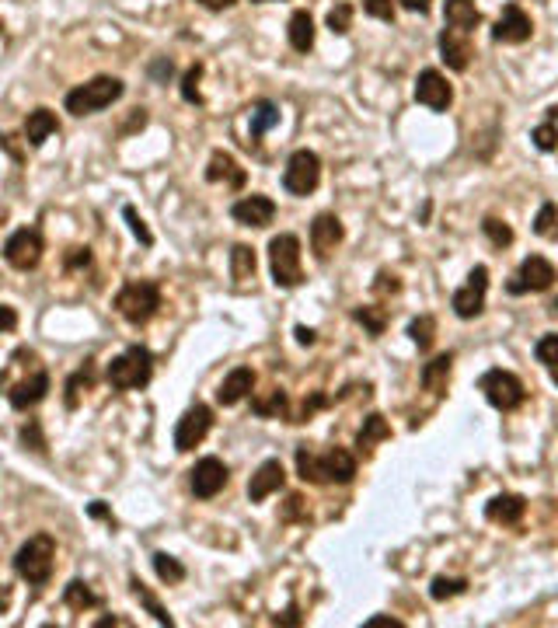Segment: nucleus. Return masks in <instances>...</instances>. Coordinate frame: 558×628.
<instances>
[{
    "instance_id": "nucleus-47",
    "label": "nucleus",
    "mask_w": 558,
    "mask_h": 628,
    "mask_svg": "<svg viewBox=\"0 0 558 628\" xmlns=\"http://www.w3.org/2000/svg\"><path fill=\"white\" fill-rule=\"evenodd\" d=\"M325 405H329V399H325L322 392H314L311 399H304V405H300V412H297V415H293L290 423H307V419H311V415H314L318 408H325Z\"/></svg>"
},
{
    "instance_id": "nucleus-18",
    "label": "nucleus",
    "mask_w": 558,
    "mask_h": 628,
    "mask_svg": "<svg viewBox=\"0 0 558 628\" xmlns=\"http://www.w3.org/2000/svg\"><path fill=\"white\" fill-rule=\"evenodd\" d=\"M283 485H286V468H283L279 457H269V461H262L259 471L252 475V482H248V500H252V503H262V500H269L273 492H279Z\"/></svg>"
},
{
    "instance_id": "nucleus-7",
    "label": "nucleus",
    "mask_w": 558,
    "mask_h": 628,
    "mask_svg": "<svg viewBox=\"0 0 558 628\" xmlns=\"http://www.w3.org/2000/svg\"><path fill=\"white\" fill-rule=\"evenodd\" d=\"M478 392L485 395V401H489L492 408H500V412H513V408H520V405L527 401L523 381H520L513 370H500V367L482 374Z\"/></svg>"
},
{
    "instance_id": "nucleus-29",
    "label": "nucleus",
    "mask_w": 558,
    "mask_h": 628,
    "mask_svg": "<svg viewBox=\"0 0 558 628\" xmlns=\"http://www.w3.org/2000/svg\"><path fill=\"white\" fill-rule=\"evenodd\" d=\"M63 604L70 611H91V608H102V597L84 583V579H70L63 586Z\"/></svg>"
},
{
    "instance_id": "nucleus-58",
    "label": "nucleus",
    "mask_w": 558,
    "mask_h": 628,
    "mask_svg": "<svg viewBox=\"0 0 558 628\" xmlns=\"http://www.w3.org/2000/svg\"><path fill=\"white\" fill-rule=\"evenodd\" d=\"M133 622L129 618H119V615H112V618H102V622H95V628H129Z\"/></svg>"
},
{
    "instance_id": "nucleus-60",
    "label": "nucleus",
    "mask_w": 558,
    "mask_h": 628,
    "mask_svg": "<svg viewBox=\"0 0 558 628\" xmlns=\"http://www.w3.org/2000/svg\"><path fill=\"white\" fill-rule=\"evenodd\" d=\"M88 514L95 516V520H109V523H112V514L105 510V507H102V503H91V507H88Z\"/></svg>"
},
{
    "instance_id": "nucleus-46",
    "label": "nucleus",
    "mask_w": 558,
    "mask_h": 628,
    "mask_svg": "<svg viewBox=\"0 0 558 628\" xmlns=\"http://www.w3.org/2000/svg\"><path fill=\"white\" fill-rule=\"evenodd\" d=\"M558 224V206L555 203H545L541 210H538V217H534V234H541V237H548Z\"/></svg>"
},
{
    "instance_id": "nucleus-49",
    "label": "nucleus",
    "mask_w": 558,
    "mask_h": 628,
    "mask_svg": "<svg viewBox=\"0 0 558 628\" xmlns=\"http://www.w3.org/2000/svg\"><path fill=\"white\" fill-rule=\"evenodd\" d=\"M401 290V283H398V276L394 273H377V283H374V293H381V297H388V293H398Z\"/></svg>"
},
{
    "instance_id": "nucleus-3",
    "label": "nucleus",
    "mask_w": 558,
    "mask_h": 628,
    "mask_svg": "<svg viewBox=\"0 0 558 628\" xmlns=\"http://www.w3.org/2000/svg\"><path fill=\"white\" fill-rule=\"evenodd\" d=\"M56 566V538L39 531L32 534L18 552H14V572L28 583V586H46Z\"/></svg>"
},
{
    "instance_id": "nucleus-41",
    "label": "nucleus",
    "mask_w": 558,
    "mask_h": 628,
    "mask_svg": "<svg viewBox=\"0 0 558 628\" xmlns=\"http://www.w3.org/2000/svg\"><path fill=\"white\" fill-rule=\"evenodd\" d=\"M329 28H332V35H345L353 28V4L349 0H338L329 11Z\"/></svg>"
},
{
    "instance_id": "nucleus-57",
    "label": "nucleus",
    "mask_w": 558,
    "mask_h": 628,
    "mask_svg": "<svg viewBox=\"0 0 558 628\" xmlns=\"http://www.w3.org/2000/svg\"><path fill=\"white\" fill-rule=\"evenodd\" d=\"M297 343H300V345H314V343H318V332H314V329H307V325H297Z\"/></svg>"
},
{
    "instance_id": "nucleus-23",
    "label": "nucleus",
    "mask_w": 558,
    "mask_h": 628,
    "mask_svg": "<svg viewBox=\"0 0 558 628\" xmlns=\"http://www.w3.org/2000/svg\"><path fill=\"white\" fill-rule=\"evenodd\" d=\"M450 370H453V353H440V356H433V360L422 367L419 381H422V388H426L430 395L444 399L446 384H450Z\"/></svg>"
},
{
    "instance_id": "nucleus-36",
    "label": "nucleus",
    "mask_w": 558,
    "mask_h": 628,
    "mask_svg": "<svg viewBox=\"0 0 558 628\" xmlns=\"http://www.w3.org/2000/svg\"><path fill=\"white\" fill-rule=\"evenodd\" d=\"M468 590V579L464 576H437L430 583V597L433 601H450V597H461Z\"/></svg>"
},
{
    "instance_id": "nucleus-14",
    "label": "nucleus",
    "mask_w": 558,
    "mask_h": 628,
    "mask_svg": "<svg viewBox=\"0 0 558 628\" xmlns=\"http://www.w3.org/2000/svg\"><path fill=\"white\" fill-rule=\"evenodd\" d=\"M531 35H534V21H531V14H527L520 4H506L500 14V21H496V28H492V39L502 43V46H523Z\"/></svg>"
},
{
    "instance_id": "nucleus-38",
    "label": "nucleus",
    "mask_w": 558,
    "mask_h": 628,
    "mask_svg": "<svg viewBox=\"0 0 558 628\" xmlns=\"http://www.w3.org/2000/svg\"><path fill=\"white\" fill-rule=\"evenodd\" d=\"M95 384V370L91 367H81L77 374H70V381H66V408H77L81 405V388L88 392Z\"/></svg>"
},
{
    "instance_id": "nucleus-37",
    "label": "nucleus",
    "mask_w": 558,
    "mask_h": 628,
    "mask_svg": "<svg viewBox=\"0 0 558 628\" xmlns=\"http://www.w3.org/2000/svg\"><path fill=\"white\" fill-rule=\"evenodd\" d=\"M154 572H158L161 583H182L185 579V566L167 552H154Z\"/></svg>"
},
{
    "instance_id": "nucleus-15",
    "label": "nucleus",
    "mask_w": 558,
    "mask_h": 628,
    "mask_svg": "<svg viewBox=\"0 0 558 628\" xmlns=\"http://www.w3.org/2000/svg\"><path fill=\"white\" fill-rule=\"evenodd\" d=\"M415 102L426 105L430 112H446L450 102H453V88L446 84V77L440 70L426 66V70L415 77Z\"/></svg>"
},
{
    "instance_id": "nucleus-59",
    "label": "nucleus",
    "mask_w": 558,
    "mask_h": 628,
    "mask_svg": "<svg viewBox=\"0 0 558 628\" xmlns=\"http://www.w3.org/2000/svg\"><path fill=\"white\" fill-rule=\"evenodd\" d=\"M196 4H203L206 11H227V7H234L237 0H196Z\"/></svg>"
},
{
    "instance_id": "nucleus-33",
    "label": "nucleus",
    "mask_w": 558,
    "mask_h": 628,
    "mask_svg": "<svg viewBox=\"0 0 558 628\" xmlns=\"http://www.w3.org/2000/svg\"><path fill=\"white\" fill-rule=\"evenodd\" d=\"M129 586H133L136 601H140V604L147 608V615H154V622H158V625H167V628L174 625V618L167 615V608L161 604V601H158V597H154V593H151V590H147V586H143V583H140V579H133Z\"/></svg>"
},
{
    "instance_id": "nucleus-51",
    "label": "nucleus",
    "mask_w": 558,
    "mask_h": 628,
    "mask_svg": "<svg viewBox=\"0 0 558 628\" xmlns=\"http://www.w3.org/2000/svg\"><path fill=\"white\" fill-rule=\"evenodd\" d=\"M297 516L307 520V514H304V496H290L286 507H283V520H297Z\"/></svg>"
},
{
    "instance_id": "nucleus-1",
    "label": "nucleus",
    "mask_w": 558,
    "mask_h": 628,
    "mask_svg": "<svg viewBox=\"0 0 558 628\" xmlns=\"http://www.w3.org/2000/svg\"><path fill=\"white\" fill-rule=\"evenodd\" d=\"M356 457L345 447H332L325 454H314L307 447H297V475L311 485H349L356 478Z\"/></svg>"
},
{
    "instance_id": "nucleus-44",
    "label": "nucleus",
    "mask_w": 558,
    "mask_h": 628,
    "mask_svg": "<svg viewBox=\"0 0 558 628\" xmlns=\"http://www.w3.org/2000/svg\"><path fill=\"white\" fill-rule=\"evenodd\" d=\"M122 217H126V224H129V230H133V237H136L143 248H151V244H154V234H151V228L143 224V217H140L133 206H122Z\"/></svg>"
},
{
    "instance_id": "nucleus-19",
    "label": "nucleus",
    "mask_w": 558,
    "mask_h": 628,
    "mask_svg": "<svg viewBox=\"0 0 558 628\" xmlns=\"http://www.w3.org/2000/svg\"><path fill=\"white\" fill-rule=\"evenodd\" d=\"M440 57L450 70H457V74H464L468 70V63L475 57V46H471V35L468 32H461V28H450L446 25L444 32H440Z\"/></svg>"
},
{
    "instance_id": "nucleus-16",
    "label": "nucleus",
    "mask_w": 558,
    "mask_h": 628,
    "mask_svg": "<svg viewBox=\"0 0 558 628\" xmlns=\"http://www.w3.org/2000/svg\"><path fill=\"white\" fill-rule=\"evenodd\" d=\"M230 217L241 228H269L273 217H276V203L269 196H244L230 206Z\"/></svg>"
},
{
    "instance_id": "nucleus-4",
    "label": "nucleus",
    "mask_w": 558,
    "mask_h": 628,
    "mask_svg": "<svg viewBox=\"0 0 558 628\" xmlns=\"http://www.w3.org/2000/svg\"><path fill=\"white\" fill-rule=\"evenodd\" d=\"M112 307L129 322V325H147L158 311H161V286L154 280H129L122 283V290L115 293Z\"/></svg>"
},
{
    "instance_id": "nucleus-42",
    "label": "nucleus",
    "mask_w": 558,
    "mask_h": 628,
    "mask_svg": "<svg viewBox=\"0 0 558 628\" xmlns=\"http://www.w3.org/2000/svg\"><path fill=\"white\" fill-rule=\"evenodd\" d=\"M482 230H485V237H489L496 248H509V244H513V228L502 224L500 217H485V221H482Z\"/></svg>"
},
{
    "instance_id": "nucleus-26",
    "label": "nucleus",
    "mask_w": 558,
    "mask_h": 628,
    "mask_svg": "<svg viewBox=\"0 0 558 628\" xmlns=\"http://www.w3.org/2000/svg\"><path fill=\"white\" fill-rule=\"evenodd\" d=\"M444 21L450 28H461V32H475L482 25V11L475 7V0H446L444 4Z\"/></svg>"
},
{
    "instance_id": "nucleus-27",
    "label": "nucleus",
    "mask_w": 558,
    "mask_h": 628,
    "mask_svg": "<svg viewBox=\"0 0 558 628\" xmlns=\"http://www.w3.org/2000/svg\"><path fill=\"white\" fill-rule=\"evenodd\" d=\"M286 39L297 53H311L314 50V18L311 11H293L290 25H286Z\"/></svg>"
},
{
    "instance_id": "nucleus-62",
    "label": "nucleus",
    "mask_w": 558,
    "mask_h": 628,
    "mask_svg": "<svg viewBox=\"0 0 558 628\" xmlns=\"http://www.w3.org/2000/svg\"><path fill=\"white\" fill-rule=\"evenodd\" d=\"M548 311H552V314H558V300H552V304H548Z\"/></svg>"
},
{
    "instance_id": "nucleus-12",
    "label": "nucleus",
    "mask_w": 558,
    "mask_h": 628,
    "mask_svg": "<svg viewBox=\"0 0 558 628\" xmlns=\"http://www.w3.org/2000/svg\"><path fill=\"white\" fill-rule=\"evenodd\" d=\"M485 290H489V269H485V266H475V269L468 273V283L461 286V290H453V297H450L453 314H457L461 322L478 318V314L485 311Z\"/></svg>"
},
{
    "instance_id": "nucleus-24",
    "label": "nucleus",
    "mask_w": 558,
    "mask_h": 628,
    "mask_svg": "<svg viewBox=\"0 0 558 628\" xmlns=\"http://www.w3.org/2000/svg\"><path fill=\"white\" fill-rule=\"evenodd\" d=\"M53 133H59V119H56L53 109H35V112H28V119H25V143H28V147H43Z\"/></svg>"
},
{
    "instance_id": "nucleus-32",
    "label": "nucleus",
    "mask_w": 558,
    "mask_h": 628,
    "mask_svg": "<svg viewBox=\"0 0 558 628\" xmlns=\"http://www.w3.org/2000/svg\"><path fill=\"white\" fill-rule=\"evenodd\" d=\"M408 336H412V343L419 345L422 353H430L433 343H437V318H433V314H419V318H412Z\"/></svg>"
},
{
    "instance_id": "nucleus-17",
    "label": "nucleus",
    "mask_w": 558,
    "mask_h": 628,
    "mask_svg": "<svg viewBox=\"0 0 558 628\" xmlns=\"http://www.w3.org/2000/svg\"><path fill=\"white\" fill-rule=\"evenodd\" d=\"M342 237H345V228H342V221L335 213H318L314 217V224H311V248H314V255L322 262L332 259V252L342 244Z\"/></svg>"
},
{
    "instance_id": "nucleus-22",
    "label": "nucleus",
    "mask_w": 558,
    "mask_h": 628,
    "mask_svg": "<svg viewBox=\"0 0 558 628\" xmlns=\"http://www.w3.org/2000/svg\"><path fill=\"white\" fill-rule=\"evenodd\" d=\"M523 514H527V500L516 492H502L485 503V520H492V523H520Z\"/></svg>"
},
{
    "instance_id": "nucleus-13",
    "label": "nucleus",
    "mask_w": 558,
    "mask_h": 628,
    "mask_svg": "<svg viewBox=\"0 0 558 628\" xmlns=\"http://www.w3.org/2000/svg\"><path fill=\"white\" fill-rule=\"evenodd\" d=\"M227 482H230V471H227V464H223L221 457H199L196 468L189 471V489H192L196 500L221 496L223 489H227Z\"/></svg>"
},
{
    "instance_id": "nucleus-20",
    "label": "nucleus",
    "mask_w": 558,
    "mask_h": 628,
    "mask_svg": "<svg viewBox=\"0 0 558 628\" xmlns=\"http://www.w3.org/2000/svg\"><path fill=\"white\" fill-rule=\"evenodd\" d=\"M46 395H50V374H46V370H35L32 377L18 381V384L7 392V401H11V408L28 412V408H35L39 401H46Z\"/></svg>"
},
{
    "instance_id": "nucleus-11",
    "label": "nucleus",
    "mask_w": 558,
    "mask_h": 628,
    "mask_svg": "<svg viewBox=\"0 0 558 628\" xmlns=\"http://www.w3.org/2000/svg\"><path fill=\"white\" fill-rule=\"evenodd\" d=\"M558 280L555 266L545 259V255H531V259H523L520 262V269L513 273V280L506 283V293H513V297H523V293H545V290H552Z\"/></svg>"
},
{
    "instance_id": "nucleus-34",
    "label": "nucleus",
    "mask_w": 558,
    "mask_h": 628,
    "mask_svg": "<svg viewBox=\"0 0 558 628\" xmlns=\"http://www.w3.org/2000/svg\"><path fill=\"white\" fill-rule=\"evenodd\" d=\"M353 318L374 336V339H381L384 336V329H388V311L384 307H374V304H367V307H356L353 311Z\"/></svg>"
},
{
    "instance_id": "nucleus-56",
    "label": "nucleus",
    "mask_w": 558,
    "mask_h": 628,
    "mask_svg": "<svg viewBox=\"0 0 558 628\" xmlns=\"http://www.w3.org/2000/svg\"><path fill=\"white\" fill-rule=\"evenodd\" d=\"M401 7H405V11H412V14H430L433 0H401Z\"/></svg>"
},
{
    "instance_id": "nucleus-64",
    "label": "nucleus",
    "mask_w": 558,
    "mask_h": 628,
    "mask_svg": "<svg viewBox=\"0 0 558 628\" xmlns=\"http://www.w3.org/2000/svg\"><path fill=\"white\" fill-rule=\"evenodd\" d=\"M0 35H4V21H0Z\"/></svg>"
},
{
    "instance_id": "nucleus-10",
    "label": "nucleus",
    "mask_w": 558,
    "mask_h": 628,
    "mask_svg": "<svg viewBox=\"0 0 558 628\" xmlns=\"http://www.w3.org/2000/svg\"><path fill=\"white\" fill-rule=\"evenodd\" d=\"M210 430H213V408L203 405V401L189 405V408L182 412V419L174 423V451H178V454L196 451V447L206 440Z\"/></svg>"
},
{
    "instance_id": "nucleus-55",
    "label": "nucleus",
    "mask_w": 558,
    "mask_h": 628,
    "mask_svg": "<svg viewBox=\"0 0 558 628\" xmlns=\"http://www.w3.org/2000/svg\"><path fill=\"white\" fill-rule=\"evenodd\" d=\"M367 628H405V622H398L391 615H374V618H367Z\"/></svg>"
},
{
    "instance_id": "nucleus-45",
    "label": "nucleus",
    "mask_w": 558,
    "mask_h": 628,
    "mask_svg": "<svg viewBox=\"0 0 558 628\" xmlns=\"http://www.w3.org/2000/svg\"><path fill=\"white\" fill-rule=\"evenodd\" d=\"M21 444H25V447H32L35 454H46V437H43L39 419H28V423L21 426Z\"/></svg>"
},
{
    "instance_id": "nucleus-30",
    "label": "nucleus",
    "mask_w": 558,
    "mask_h": 628,
    "mask_svg": "<svg viewBox=\"0 0 558 628\" xmlns=\"http://www.w3.org/2000/svg\"><path fill=\"white\" fill-rule=\"evenodd\" d=\"M255 269H259L255 248L234 244V248H230V276H234L237 283H248V280H255Z\"/></svg>"
},
{
    "instance_id": "nucleus-9",
    "label": "nucleus",
    "mask_w": 558,
    "mask_h": 628,
    "mask_svg": "<svg viewBox=\"0 0 558 628\" xmlns=\"http://www.w3.org/2000/svg\"><path fill=\"white\" fill-rule=\"evenodd\" d=\"M322 185V158L314 151H293L283 168V189L290 196H311Z\"/></svg>"
},
{
    "instance_id": "nucleus-21",
    "label": "nucleus",
    "mask_w": 558,
    "mask_h": 628,
    "mask_svg": "<svg viewBox=\"0 0 558 628\" xmlns=\"http://www.w3.org/2000/svg\"><path fill=\"white\" fill-rule=\"evenodd\" d=\"M252 388H255V370H252V367H234V370L221 381V388H217V401L230 408V405H237V401L248 399Z\"/></svg>"
},
{
    "instance_id": "nucleus-8",
    "label": "nucleus",
    "mask_w": 558,
    "mask_h": 628,
    "mask_svg": "<svg viewBox=\"0 0 558 628\" xmlns=\"http://www.w3.org/2000/svg\"><path fill=\"white\" fill-rule=\"evenodd\" d=\"M43 252H46V241H43V230L39 228H21L4 241V262L11 269H18V273L39 269Z\"/></svg>"
},
{
    "instance_id": "nucleus-31",
    "label": "nucleus",
    "mask_w": 558,
    "mask_h": 628,
    "mask_svg": "<svg viewBox=\"0 0 558 628\" xmlns=\"http://www.w3.org/2000/svg\"><path fill=\"white\" fill-rule=\"evenodd\" d=\"M279 122V109L276 102H269V98H262V102H255L252 105V126H248V133H252V140H262L273 126Z\"/></svg>"
},
{
    "instance_id": "nucleus-52",
    "label": "nucleus",
    "mask_w": 558,
    "mask_h": 628,
    "mask_svg": "<svg viewBox=\"0 0 558 628\" xmlns=\"http://www.w3.org/2000/svg\"><path fill=\"white\" fill-rule=\"evenodd\" d=\"M273 625H304V618H300V608H297V604H290L283 615H276V618H273Z\"/></svg>"
},
{
    "instance_id": "nucleus-61",
    "label": "nucleus",
    "mask_w": 558,
    "mask_h": 628,
    "mask_svg": "<svg viewBox=\"0 0 558 628\" xmlns=\"http://www.w3.org/2000/svg\"><path fill=\"white\" fill-rule=\"evenodd\" d=\"M548 119H552V122H558V105H552V109H548Z\"/></svg>"
},
{
    "instance_id": "nucleus-50",
    "label": "nucleus",
    "mask_w": 558,
    "mask_h": 628,
    "mask_svg": "<svg viewBox=\"0 0 558 628\" xmlns=\"http://www.w3.org/2000/svg\"><path fill=\"white\" fill-rule=\"evenodd\" d=\"M84 266H91V248H70L66 269H84Z\"/></svg>"
},
{
    "instance_id": "nucleus-35",
    "label": "nucleus",
    "mask_w": 558,
    "mask_h": 628,
    "mask_svg": "<svg viewBox=\"0 0 558 628\" xmlns=\"http://www.w3.org/2000/svg\"><path fill=\"white\" fill-rule=\"evenodd\" d=\"M534 356H538V363L548 370V377L558 384V336H541L538 345H534Z\"/></svg>"
},
{
    "instance_id": "nucleus-43",
    "label": "nucleus",
    "mask_w": 558,
    "mask_h": 628,
    "mask_svg": "<svg viewBox=\"0 0 558 628\" xmlns=\"http://www.w3.org/2000/svg\"><path fill=\"white\" fill-rule=\"evenodd\" d=\"M531 140H534V147H538V151L552 154V151H558V126L552 122V119H548V122H541V126H534Z\"/></svg>"
},
{
    "instance_id": "nucleus-39",
    "label": "nucleus",
    "mask_w": 558,
    "mask_h": 628,
    "mask_svg": "<svg viewBox=\"0 0 558 628\" xmlns=\"http://www.w3.org/2000/svg\"><path fill=\"white\" fill-rule=\"evenodd\" d=\"M252 412L262 415V419H273L279 412H286V392H283V388H273L266 399H252Z\"/></svg>"
},
{
    "instance_id": "nucleus-54",
    "label": "nucleus",
    "mask_w": 558,
    "mask_h": 628,
    "mask_svg": "<svg viewBox=\"0 0 558 628\" xmlns=\"http://www.w3.org/2000/svg\"><path fill=\"white\" fill-rule=\"evenodd\" d=\"M171 70H174V63H171L167 57L151 63V77H154V81H167V77H171Z\"/></svg>"
},
{
    "instance_id": "nucleus-48",
    "label": "nucleus",
    "mask_w": 558,
    "mask_h": 628,
    "mask_svg": "<svg viewBox=\"0 0 558 628\" xmlns=\"http://www.w3.org/2000/svg\"><path fill=\"white\" fill-rule=\"evenodd\" d=\"M363 11L377 21H394V4L391 0H363Z\"/></svg>"
},
{
    "instance_id": "nucleus-25",
    "label": "nucleus",
    "mask_w": 558,
    "mask_h": 628,
    "mask_svg": "<svg viewBox=\"0 0 558 628\" xmlns=\"http://www.w3.org/2000/svg\"><path fill=\"white\" fill-rule=\"evenodd\" d=\"M206 182H227L230 189H241L244 185V168L227 151H213L210 165H206Z\"/></svg>"
},
{
    "instance_id": "nucleus-2",
    "label": "nucleus",
    "mask_w": 558,
    "mask_h": 628,
    "mask_svg": "<svg viewBox=\"0 0 558 628\" xmlns=\"http://www.w3.org/2000/svg\"><path fill=\"white\" fill-rule=\"evenodd\" d=\"M105 377H109V384L115 392H140V388H147L151 377H154V353L140 343L126 345L109 363Z\"/></svg>"
},
{
    "instance_id": "nucleus-6",
    "label": "nucleus",
    "mask_w": 558,
    "mask_h": 628,
    "mask_svg": "<svg viewBox=\"0 0 558 628\" xmlns=\"http://www.w3.org/2000/svg\"><path fill=\"white\" fill-rule=\"evenodd\" d=\"M269 269H273V283L283 290L304 283V269H300V237L283 230L269 241Z\"/></svg>"
},
{
    "instance_id": "nucleus-53",
    "label": "nucleus",
    "mask_w": 558,
    "mask_h": 628,
    "mask_svg": "<svg viewBox=\"0 0 558 628\" xmlns=\"http://www.w3.org/2000/svg\"><path fill=\"white\" fill-rule=\"evenodd\" d=\"M14 329H18V311L0 304V332H14Z\"/></svg>"
},
{
    "instance_id": "nucleus-63",
    "label": "nucleus",
    "mask_w": 558,
    "mask_h": 628,
    "mask_svg": "<svg viewBox=\"0 0 558 628\" xmlns=\"http://www.w3.org/2000/svg\"><path fill=\"white\" fill-rule=\"evenodd\" d=\"M252 4H269V0H252Z\"/></svg>"
},
{
    "instance_id": "nucleus-5",
    "label": "nucleus",
    "mask_w": 558,
    "mask_h": 628,
    "mask_svg": "<svg viewBox=\"0 0 558 628\" xmlns=\"http://www.w3.org/2000/svg\"><path fill=\"white\" fill-rule=\"evenodd\" d=\"M122 91H126V84L119 77L102 74V77H91L88 84H77L74 91H66L63 105H66L70 115H95L102 112V109H109L112 102H119Z\"/></svg>"
},
{
    "instance_id": "nucleus-40",
    "label": "nucleus",
    "mask_w": 558,
    "mask_h": 628,
    "mask_svg": "<svg viewBox=\"0 0 558 628\" xmlns=\"http://www.w3.org/2000/svg\"><path fill=\"white\" fill-rule=\"evenodd\" d=\"M199 81H203V63H192L182 77V98L189 105H203V95H199Z\"/></svg>"
},
{
    "instance_id": "nucleus-28",
    "label": "nucleus",
    "mask_w": 558,
    "mask_h": 628,
    "mask_svg": "<svg viewBox=\"0 0 558 628\" xmlns=\"http://www.w3.org/2000/svg\"><path fill=\"white\" fill-rule=\"evenodd\" d=\"M391 440V423L381 415V412H370L367 419H363V430L356 433V447H360V454H370L377 444H384Z\"/></svg>"
}]
</instances>
